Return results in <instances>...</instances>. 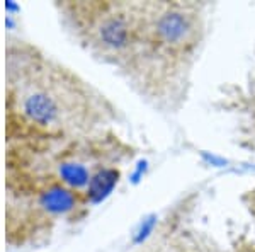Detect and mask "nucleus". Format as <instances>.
Returning a JSON list of instances; mask_svg holds the SVG:
<instances>
[{"label":"nucleus","mask_w":255,"mask_h":252,"mask_svg":"<svg viewBox=\"0 0 255 252\" xmlns=\"http://www.w3.org/2000/svg\"><path fill=\"white\" fill-rule=\"evenodd\" d=\"M90 96L77 78L26 41L5 46V143L53 140L82 128Z\"/></svg>","instance_id":"nucleus-1"},{"label":"nucleus","mask_w":255,"mask_h":252,"mask_svg":"<svg viewBox=\"0 0 255 252\" xmlns=\"http://www.w3.org/2000/svg\"><path fill=\"white\" fill-rule=\"evenodd\" d=\"M157 31L160 38L167 43H180L186 39L187 32L191 31V24L187 17L177 10L165 12L157 22Z\"/></svg>","instance_id":"nucleus-3"},{"label":"nucleus","mask_w":255,"mask_h":252,"mask_svg":"<svg viewBox=\"0 0 255 252\" xmlns=\"http://www.w3.org/2000/svg\"><path fill=\"white\" fill-rule=\"evenodd\" d=\"M85 32H89L94 44L108 51H121L129 44L131 39L129 20L125 14L113 10H106L97 15Z\"/></svg>","instance_id":"nucleus-2"}]
</instances>
